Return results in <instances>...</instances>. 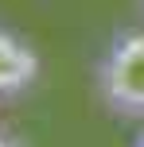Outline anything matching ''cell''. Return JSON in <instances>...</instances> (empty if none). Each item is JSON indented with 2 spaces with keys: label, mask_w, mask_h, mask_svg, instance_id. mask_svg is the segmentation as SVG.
Returning <instances> with one entry per match:
<instances>
[{
  "label": "cell",
  "mask_w": 144,
  "mask_h": 147,
  "mask_svg": "<svg viewBox=\"0 0 144 147\" xmlns=\"http://www.w3.org/2000/svg\"><path fill=\"white\" fill-rule=\"evenodd\" d=\"M98 97L117 116H144V31H117L101 54Z\"/></svg>",
  "instance_id": "1"
},
{
  "label": "cell",
  "mask_w": 144,
  "mask_h": 147,
  "mask_svg": "<svg viewBox=\"0 0 144 147\" xmlns=\"http://www.w3.org/2000/svg\"><path fill=\"white\" fill-rule=\"evenodd\" d=\"M35 78H39V54L20 35L0 27V97L23 93Z\"/></svg>",
  "instance_id": "2"
},
{
  "label": "cell",
  "mask_w": 144,
  "mask_h": 147,
  "mask_svg": "<svg viewBox=\"0 0 144 147\" xmlns=\"http://www.w3.org/2000/svg\"><path fill=\"white\" fill-rule=\"evenodd\" d=\"M0 147H23V143H16V140H8V136H0Z\"/></svg>",
  "instance_id": "3"
}]
</instances>
